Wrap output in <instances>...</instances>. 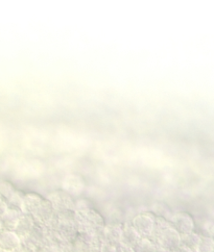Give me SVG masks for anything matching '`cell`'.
<instances>
[{"label":"cell","mask_w":214,"mask_h":252,"mask_svg":"<svg viewBox=\"0 0 214 252\" xmlns=\"http://www.w3.org/2000/svg\"><path fill=\"white\" fill-rule=\"evenodd\" d=\"M102 252H117V251H116L115 246H112L110 244H107V243H105L103 248H102Z\"/></svg>","instance_id":"18"},{"label":"cell","mask_w":214,"mask_h":252,"mask_svg":"<svg viewBox=\"0 0 214 252\" xmlns=\"http://www.w3.org/2000/svg\"><path fill=\"white\" fill-rule=\"evenodd\" d=\"M46 198L51 202L56 213L65 211L75 212V200L72 195H70L65 190L53 191Z\"/></svg>","instance_id":"3"},{"label":"cell","mask_w":214,"mask_h":252,"mask_svg":"<svg viewBox=\"0 0 214 252\" xmlns=\"http://www.w3.org/2000/svg\"><path fill=\"white\" fill-rule=\"evenodd\" d=\"M44 200H45V197H43L38 193H35V192L25 193L23 213L34 216L40 209V206L42 205Z\"/></svg>","instance_id":"7"},{"label":"cell","mask_w":214,"mask_h":252,"mask_svg":"<svg viewBox=\"0 0 214 252\" xmlns=\"http://www.w3.org/2000/svg\"><path fill=\"white\" fill-rule=\"evenodd\" d=\"M142 237L139 235V232L136 230V228L133 226V224L131 222L123 224V230H122V238H121V243L124 245H127L129 247H134L135 246L138 241Z\"/></svg>","instance_id":"10"},{"label":"cell","mask_w":214,"mask_h":252,"mask_svg":"<svg viewBox=\"0 0 214 252\" xmlns=\"http://www.w3.org/2000/svg\"><path fill=\"white\" fill-rule=\"evenodd\" d=\"M17 192H18V189L16 188V186L13 183L8 182V181L0 182V194H1L2 199L5 202L10 201Z\"/></svg>","instance_id":"14"},{"label":"cell","mask_w":214,"mask_h":252,"mask_svg":"<svg viewBox=\"0 0 214 252\" xmlns=\"http://www.w3.org/2000/svg\"><path fill=\"white\" fill-rule=\"evenodd\" d=\"M84 189V181L81 176L71 174L64 179V190L70 195L78 194Z\"/></svg>","instance_id":"11"},{"label":"cell","mask_w":214,"mask_h":252,"mask_svg":"<svg viewBox=\"0 0 214 252\" xmlns=\"http://www.w3.org/2000/svg\"><path fill=\"white\" fill-rule=\"evenodd\" d=\"M202 236L197 231H192L190 233L181 236V245L191 249L193 252H197Z\"/></svg>","instance_id":"12"},{"label":"cell","mask_w":214,"mask_h":252,"mask_svg":"<svg viewBox=\"0 0 214 252\" xmlns=\"http://www.w3.org/2000/svg\"><path fill=\"white\" fill-rule=\"evenodd\" d=\"M36 223H37V221L35 220V218L32 215L23 213L22 217L20 218L19 222H18L15 232L20 237L21 240H23L31 235V232L34 229Z\"/></svg>","instance_id":"8"},{"label":"cell","mask_w":214,"mask_h":252,"mask_svg":"<svg viewBox=\"0 0 214 252\" xmlns=\"http://www.w3.org/2000/svg\"><path fill=\"white\" fill-rule=\"evenodd\" d=\"M22 244V240L13 230L3 229L0 232V249L13 252Z\"/></svg>","instance_id":"5"},{"label":"cell","mask_w":214,"mask_h":252,"mask_svg":"<svg viewBox=\"0 0 214 252\" xmlns=\"http://www.w3.org/2000/svg\"><path fill=\"white\" fill-rule=\"evenodd\" d=\"M151 240L155 241L158 246L171 250L172 252H176L181 246V235L174 227L173 223Z\"/></svg>","instance_id":"1"},{"label":"cell","mask_w":214,"mask_h":252,"mask_svg":"<svg viewBox=\"0 0 214 252\" xmlns=\"http://www.w3.org/2000/svg\"><path fill=\"white\" fill-rule=\"evenodd\" d=\"M157 216L153 212H143L136 215L131 223L142 238H150L153 235Z\"/></svg>","instance_id":"2"},{"label":"cell","mask_w":214,"mask_h":252,"mask_svg":"<svg viewBox=\"0 0 214 252\" xmlns=\"http://www.w3.org/2000/svg\"><path fill=\"white\" fill-rule=\"evenodd\" d=\"M174 227L179 231L181 236L195 231V222L192 216L187 212H179L174 214L171 219Z\"/></svg>","instance_id":"4"},{"label":"cell","mask_w":214,"mask_h":252,"mask_svg":"<svg viewBox=\"0 0 214 252\" xmlns=\"http://www.w3.org/2000/svg\"><path fill=\"white\" fill-rule=\"evenodd\" d=\"M156 252H172V251H171V250H168V249H165V248H163V247H160V246H158V248H157Z\"/></svg>","instance_id":"19"},{"label":"cell","mask_w":214,"mask_h":252,"mask_svg":"<svg viewBox=\"0 0 214 252\" xmlns=\"http://www.w3.org/2000/svg\"><path fill=\"white\" fill-rule=\"evenodd\" d=\"M211 238L214 240V225H213V228H212V232H211Z\"/></svg>","instance_id":"20"},{"label":"cell","mask_w":214,"mask_h":252,"mask_svg":"<svg viewBox=\"0 0 214 252\" xmlns=\"http://www.w3.org/2000/svg\"><path fill=\"white\" fill-rule=\"evenodd\" d=\"M214 240L211 237H202L197 252H213Z\"/></svg>","instance_id":"16"},{"label":"cell","mask_w":214,"mask_h":252,"mask_svg":"<svg viewBox=\"0 0 214 252\" xmlns=\"http://www.w3.org/2000/svg\"><path fill=\"white\" fill-rule=\"evenodd\" d=\"M3 230V226H2V224H1V221H0V232H1Z\"/></svg>","instance_id":"21"},{"label":"cell","mask_w":214,"mask_h":252,"mask_svg":"<svg viewBox=\"0 0 214 252\" xmlns=\"http://www.w3.org/2000/svg\"><path fill=\"white\" fill-rule=\"evenodd\" d=\"M213 252H214V249H213Z\"/></svg>","instance_id":"24"},{"label":"cell","mask_w":214,"mask_h":252,"mask_svg":"<svg viewBox=\"0 0 214 252\" xmlns=\"http://www.w3.org/2000/svg\"><path fill=\"white\" fill-rule=\"evenodd\" d=\"M151 212H153L157 217H162L169 221H171L172 217L174 216V213L172 212L171 208L164 202H156L153 205V210H151Z\"/></svg>","instance_id":"15"},{"label":"cell","mask_w":214,"mask_h":252,"mask_svg":"<svg viewBox=\"0 0 214 252\" xmlns=\"http://www.w3.org/2000/svg\"><path fill=\"white\" fill-rule=\"evenodd\" d=\"M158 245L150 238H141L133 247L134 252H156Z\"/></svg>","instance_id":"13"},{"label":"cell","mask_w":214,"mask_h":252,"mask_svg":"<svg viewBox=\"0 0 214 252\" xmlns=\"http://www.w3.org/2000/svg\"><path fill=\"white\" fill-rule=\"evenodd\" d=\"M90 252H102V250H91Z\"/></svg>","instance_id":"22"},{"label":"cell","mask_w":214,"mask_h":252,"mask_svg":"<svg viewBox=\"0 0 214 252\" xmlns=\"http://www.w3.org/2000/svg\"><path fill=\"white\" fill-rule=\"evenodd\" d=\"M90 209H93L90 200L86 199V198H79V199L75 200V212H83Z\"/></svg>","instance_id":"17"},{"label":"cell","mask_w":214,"mask_h":252,"mask_svg":"<svg viewBox=\"0 0 214 252\" xmlns=\"http://www.w3.org/2000/svg\"><path fill=\"white\" fill-rule=\"evenodd\" d=\"M123 224L121 223H111L106 225L105 228V243L112 246H117L121 243Z\"/></svg>","instance_id":"6"},{"label":"cell","mask_w":214,"mask_h":252,"mask_svg":"<svg viewBox=\"0 0 214 252\" xmlns=\"http://www.w3.org/2000/svg\"><path fill=\"white\" fill-rule=\"evenodd\" d=\"M2 200V197H1V194H0V201Z\"/></svg>","instance_id":"23"},{"label":"cell","mask_w":214,"mask_h":252,"mask_svg":"<svg viewBox=\"0 0 214 252\" xmlns=\"http://www.w3.org/2000/svg\"><path fill=\"white\" fill-rule=\"evenodd\" d=\"M22 215H23L22 211L8 208L7 211L5 212V214L2 216L1 218H0L3 229L15 231L17 225H18V222H19L20 218L22 217Z\"/></svg>","instance_id":"9"}]
</instances>
